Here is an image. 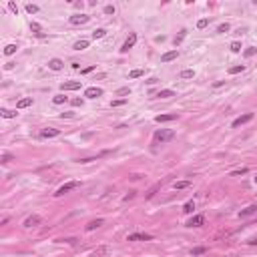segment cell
<instances>
[{"label":"cell","instance_id":"1","mask_svg":"<svg viewBox=\"0 0 257 257\" xmlns=\"http://www.w3.org/2000/svg\"><path fill=\"white\" fill-rule=\"evenodd\" d=\"M155 143H169V141L175 139V131L173 128H161V131L155 133Z\"/></svg>","mask_w":257,"mask_h":257},{"label":"cell","instance_id":"2","mask_svg":"<svg viewBox=\"0 0 257 257\" xmlns=\"http://www.w3.org/2000/svg\"><path fill=\"white\" fill-rule=\"evenodd\" d=\"M88 20H91L88 14H72L70 18H68V22H70L72 26H80V24H87Z\"/></svg>","mask_w":257,"mask_h":257},{"label":"cell","instance_id":"3","mask_svg":"<svg viewBox=\"0 0 257 257\" xmlns=\"http://www.w3.org/2000/svg\"><path fill=\"white\" fill-rule=\"evenodd\" d=\"M42 223V217L40 215H36V213H34V215H28L26 219H24V227H26V229H30V227H38Z\"/></svg>","mask_w":257,"mask_h":257},{"label":"cell","instance_id":"4","mask_svg":"<svg viewBox=\"0 0 257 257\" xmlns=\"http://www.w3.org/2000/svg\"><path fill=\"white\" fill-rule=\"evenodd\" d=\"M79 187V181H68V183H64L62 187H58V191L54 193L56 197H62L64 193H68V191H72V189H76Z\"/></svg>","mask_w":257,"mask_h":257},{"label":"cell","instance_id":"5","mask_svg":"<svg viewBox=\"0 0 257 257\" xmlns=\"http://www.w3.org/2000/svg\"><path fill=\"white\" fill-rule=\"evenodd\" d=\"M137 44V32H131L127 36V40H125V44H123V48H121V52H128V50L133 48V46Z\"/></svg>","mask_w":257,"mask_h":257},{"label":"cell","instance_id":"6","mask_svg":"<svg viewBox=\"0 0 257 257\" xmlns=\"http://www.w3.org/2000/svg\"><path fill=\"white\" fill-rule=\"evenodd\" d=\"M251 119H253V113H245V115H241V117H237L233 123H231V127L233 128H237V127H241V125H245V123H249Z\"/></svg>","mask_w":257,"mask_h":257},{"label":"cell","instance_id":"7","mask_svg":"<svg viewBox=\"0 0 257 257\" xmlns=\"http://www.w3.org/2000/svg\"><path fill=\"white\" fill-rule=\"evenodd\" d=\"M153 239V235H149V233H131L127 237V241H151Z\"/></svg>","mask_w":257,"mask_h":257},{"label":"cell","instance_id":"8","mask_svg":"<svg viewBox=\"0 0 257 257\" xmlns=\"http://www.w3.org/2000/svg\"><path fill=\"white\" fill-rule=\"evenodd\" d=\"M201 225H205V215H193L187 221V227H201Z\"/></svg>","mask_w":257,"mask_h":257},{"label":"cell","instance_id":"9","mask_svg":"<svg viewBox=\"0 0 257 257\" xmlns=\"http://www.w3.org/2000/svg\"><path fill=\"white\" fill-rule=\"evenodd\" d=\"M58 135H61V128H44V131H40V139H54Z\"/></svg>","mask_w":257,"mask_h":257},{"label":"cell","instance_id":"10","mask_svg":"<svg viewBox=\"0 0 257 257\" xmlns=\"http://www.w3.org/2000/svg\"><path fill=\"white\" fill-rule=\"evenodd\" d=\"M62 91H79L80 88V80H66V83L61 84Z\"/></svg>","mask_w":257,"mask_h":257},{"label":"cell","instance_id":"11","mask_svg":"<svg viewBox=\"0 0 257 257\" xmlns=\"http://www.w3.org/2000/svg\"><path fill=\"white\" fill-rule=\"evenodd\" d=\"M101 95H102V88H98V87H88L84 91V97L87 98H98Z\"/></svg>","mask_w":257,"mask_h":257},{"label":"cell","instance_id":"12","mask_svg":"<svg viewBox=\"0 0 257 257\" xmlns=\"http://www.w3.org/2000/svg\"><path fill=\"white\" fill-rule=\"evenodd\" d=\"M257 213V205H249V207H245V209H241V211H239V217H249V215H255Z\"/></svg>","mask_w":257,"mask_h":257},{"label":"cell","instance_id":"13","mask_svg":"<svg viewBox=\"0 0 257 257\" xmlns=\"http://www.w3.org/2000/svg\"><path fill=\"white\" fill-rule=\"evenodd\" d=\"M62 66H64V62L61 61V58H50V61H48V68H50V70H62Z\"/></svg>","mask_w":257,"mask_h":257},{"label":"cell","instance_id":"14","mask_svg":"<svg viewBox=\"0 0 257 257\" xmlns=\"http://www.w3.org/2000/svg\"><path fill=\"white\" fill-rule=\"evenodd\" d=\"M175 119H179L177 113H173V115H157L155 121L157 123H169V121H175Z\"/></svg>","mask_w":257,"mask_h":257},{"label":"cell","instance_id":"15","mask_svg":"<svg viewBox=\"0 0 257 257\" xmlns=\"http://www.w3.org/2000/svg\"><path fill=\"white\" fill-rule=\"evenodd\" d=\"M177 56H179L177 50H169V52H165V54L161 56V62H171V61H175Z\"/></svg>","mask_w":257,"mask_h":257},{"label":"cell","instance_id":"16","mask_svg":"<svg viewBox=\"0 0 257 257\" xmlns=\"http://www.w3.org/2000/svg\"><path fill=\"white\" fill-rule=\"evenodd\" d=\"M102 223H105L102 219H92V221H88V223H87V227H84V229H87V231H95V229H98Z\"/></svg>","mask_w":257,"mask_h":257},{"label":"cell","instance_id":"17","mask_svg":"<svg viewBox=\"0 0 257 257\" xmlns=\"http://www.w3.org/2000/svg\"><path fill=\"white\" fill-rule=\"evenodd\" d=\"M109 247H106V245H101V247H97V249L95 251H92V257H102V255H106V253H109Z\"/></svg>","mask_w":257,"mask_h":257},{"label":"cell","instance_id":"18","mask_svg":"<svg viewBox=\"0 0 257 257\" xmlns=\"http://www.w3.org/2000/svg\"><path fill=\"white\" fill-rule=\"evenodd\" d=\"M173 187H175L177 191L187 189V187H191V181H175V183H173Z\"/></svg>","mask_w":257,"mask_h":257},{"label":"cell","instance_id":"19","mask_svg":"<svg viewBox=\"0 0 257 257\" xmlns=\"http://www.w3.org/2000/svg\"><path fill=\"white\" fill-rule=\"evenodd\" d=\"M32 105V98H20L18 102H16V109H26V106Z\"/></svg>","mask_w":257,"mask_h":257},{"label":"cell","instance_id":"20","mask_svg":"<svg viewBox=\"0 0 257 257\" xmlns=\"http://www.w3.org/2000/svg\"><path fill=\"white\" fill-rule=\"evenodd\" d=\"M157 97L159 98H169V97H175V92L171 91V88H163V91L157 92Z\"/></svg>","mask_w":257,"mask_h":257},{"label":"cell","instance_id":"21","mask_svg":"<svg viewBox=\"0 0 257 257\" xmlns=\"http://www.w3.org/2000/svg\"><path fill=\"white\" fill-rule=\"evenodd\" d=\"M185 36H187V30H181V32H179V34H177V36H175V38H173V42H175V46H179V44H181V42H183V40H185Z\"/></svg>","mask_w":257,"mask_h":257},{"label":"cell","instance_id":"22","mask_svg":"<svg viewBox=\"0 0 257 257\" xmlns=\"http://www.w3.org/2000/svg\"><path fill=\"white\" fill-rule=\"evenodd\" d=\"M87 46H88V40H84V38H83V40H76L72 48H74V50H84Z\"/></svg>","mask_w":257,"mask_h":257},{"label":"cell","instance_id":"23","mask_svg":"<svg viewBox=\"0 0 257 257\" xmlns=\"http://www.w3.org/2000/svg\"><path fill=\"white\" fill-rule=\"evenodd\" d=\"M143 74H145V70H143V68H135V70H131V72H128V79H141Z\"/></svg>","mask_w":257,"mask_h":257},{"label":"cell","instance_id":"24","mask_svg":"<svg viewBox=\"0 0 257 257\" xmlns=\"http://www.w3.org/2000/svg\"><path fill=\"white\" fill-rule=\"evenodd\" d=\"M255 54H257V48H255V46H249V48L243 50V56H245V58H251V56H255Z\"/></svg>","mask_w":257,"mask_h":257},{"label":"cell","instance_id":"25","mask_svg":"<svg viewBox=\"0 0 257 257\" xmlns=\"http://www.w3.org/2000/svg\"><path fill=\"white\" fill-rule=\"evenodd\" d=\"M30 30H32L34 34H36V36H40V38L44 36V34L40 32V24H38V22H30Z\"/></svg>","mask_w":257,"mask_h":257},{"label":"cell","instance_id":"26","mask_svg":"<svg viewBox=\"0 0 257 257\" xmlns=\"http://www.w3.org/2000/svg\"><path fill=\"white\" fill-rule=\"evenodd\" d=\"M16 48H18L16 44H6V46H4V54H6V56H10V54L16 52Z\"/></svg>","mask_w":257,"mask_h":257},{"label":"cell","instance_id":"27","mask_svg":"<svg viewBox=\"0 0 257 257\" xmlns=\"http://www.w3.org/2000/svg\"><path fill=\"white\" fill-rule=\"evenodd\" d=\"M183 211H185V213H193V211H195V201H187V203L183 205Z\"/></svg>","mask_w":257,"mask_h":257},{"label":"cell","instance_id":"28","mask_svg":"<svg viewBox=\"0 0 257 257\" xmlns=\"http://www.w3.org/2000/svg\"><path fill=\"white\" fill-rule=\"evenodd\" d=\"M243 70H245V66H243V64H237V66L229 68V74H239V72H243Z\"/></svg>","mask_w":257,"mask_h":257},{"label":"cell","instance_id":"29","mask_svg":"<svg viewBox=\"0 0 257 257\" xmlns=\"http://www.w3.org/2000/svg\"><path fill=\"white\" fill-rule=\"evenodd\" d=\"M247 171H249L247 167H241V169H235V171H231L229 175H231V177H239V175H245Z\"/></svg>","mask_w":257,"mask_h":257},{"label":"cell","instance_id":"30","mask_svg":"<svg viewBox=\"0 0 257 257\" xmlns=\"http://www.w3.org/2000/svg\"><path fill=\"white\" fill-rule=\"evenodd\" d=\"M0 115H2L4 119H12V117H16V110H8V109H2V110H0Z\"/></svg>","mask_w":257,"mask_h":257},{"label":"cell","instance_id":"31","mask_svg":"<svg viewBox=\"0 0 257 257\" xmlns=\"http://www.w3.org/2000/svg\"><path fill=\"white\" fill-rule=\"evenodd\" d=\"M105 34H106V30H105V28H97V30H92V38L97 40V38H102Z\"/></svg>","mask_w":257,"mask_h":257},{"label":"cell","instance_id":"32","mask_svg":"<svg viewBox=\"0 0 257 257\" xmlns=\"http://www.w3.org/2000/svg\"><path fill=\"white\" fill-rule=\"evenodd\" d=\"M52 102H54V105H62V102H66V97H64V95H56V97H52Z\"/></svg>","mask_w":257,"mask_h":257},{"label":"cell","instance_id":"33","mask_svg":"<svg viewBox=\"0 0 257 257\" xmlns=\"http://www.w3.org/2000/svg\"><path fill=\"white\" fill-rule=\"evenodd\" d=\"M195 76V70H191V68H187V70L181 72V79H193Z\"/></svg>","mask_w":257,"mask_h":257},{"label":"cell","instance_id":"34","mask_svg":"<svg viewBox=\"0 0 257 257\" xmlns=\"http://www.w3.org/2000/svg\"><path fill=\"white\" fill-rule=\"evenodd\" d=\"M229 48H231V52H241V42H237V40H235V42H231V46H229Z\"/></svg>","mask_w":257,"mask_h":257},{"label":"cell","instance_id":"35","mask_svg":"<svg viewBox=\"0 0 257 257\" xmlns=\"http://www.w3.org/2000/svg\"><path fill=\"white\" fill-rule=\"evenodd\" d=\"M229 22H223V24H219V28H217V32H221V34H225V32H229Z\"/></svg>","mask_w":257,"mask_h":257},{"label":"cell","instance_id":"36","mask_svg":"<svg viewBox=\"0 0 257 257\" xmlns=\"http://www.w3.org/2000/svg\"><path fill=\"white\" fill-rule=\"evenodd\" d=\"M26 12H28V14H36L38 6H36V4H26Z\"/></svg>","mask_w":257,"mask_h":257},{"label":"cell","instance_id":"37","mask_svg":"<svg viewBox=\"0 0 257 257\" xmlns=\"http://www.w3.org/2000/svg\"><path fill=\"white\" fill-rule=\"evenodd\" d=\"M125 95H131V88H128V87H123V88H119V91H117V97H125Z\"/></svg>","mask_w":257,"mask_h":257},{"label":"cell","instance_id":"38","mask_svg":"<svg viewBox=\"0 0 257 257\" xmlns=\"http://www.w3.org/2000/svg\"><path fill=\"white\" fill-rule=\"evenodd\" d=\"M12 159H14V157H12L10 153H4V155H2V159H0V163H2V165H6V163H10Z\"/></svg>","mask_w":257,"mask_h":257},{"label":"cell","instance_id":"39","mask_svg":"<svg viewBox=\"0 0 257 257\" xmlns=\"http://www.w3.org/2000/svg\"><path fill=\"white\" fill-rule=\"evenodd\" d=\"M98 157H87V159H79L76 163H80V165H87V163H92V161H97Z\"/></svg>","mask_w":257,"mask_h":257},{"label":"cell","instance_id":"40","mask_svg":"<svg viewBox=\"0 0 257 257\" xmlns=\"http://www.w3.org/2000/svg\"><path fill=\"white\" fill-rule=\"evenodd\" d=\"M205 251H207V249H205V247H195V249H193L191 253H193V255H203Z\"/></svg>","mask_w":257,"mask_h":257},{"label":"cell","instance_id":"41","mask_svg":"<svg viewBox=\"0 0 257 257\" xmlns=\"http://www.w3.org/2000/svg\"><path fill=\"white\" fill-rule=\"evenodd\" d=\"M209 24V18H201L199 22H197V28H205Z\"/></svg>","mask_w":257,"mask_h":257},{"label":"cell","instance_id":"42","mask_svg":"<svg viewBox=\"0 0 257 257\" xmlns=\"http://www.w3.org/2000/svg\"><path fill=\"white\" fill-rule=\"evenodd\" d=\"M127 102V98H117V101H113V106H123Z\"/></svg>","mask_w":257,"mask_h":257},{"label":"cell","instance_id":"43","mask_svg":"<svg viewBox=\"0 0 257 257\" xmlns=\"http://www.w3.org/2000/svg\"><path fill=\"white\" fill-rule=\"evenodd\" d=\"M8 8H10V10L14 12V14H18V6H16L14 2H8Z\"/></svg>","mask_w":257,"mask_h":257},{"label":"cell","instance_id":"44","mask_svg":"<svg viewBox=\"0 0 257 257\" xmlns=\"http://www.w3.org/2000/svg\"><path fill=\"white\" fill-rule=\"evenodd\" d=\"M105 14H115V6H105Z\"/></svg>","mask_w":257,"mask_h":257},{"label":"cell","instance_id":"45","mask_svg":"<svg viewBox=\"0 0 257 257\" xmlns=\"http://www.w3.org/2000/svg\"><path fill=\"white\" fill-rule=\"evenodd\" d=\"M72 105L74 106H83V98H72Z\"/></svg>","mask_w":257,"mask_h":257},{"label":"cell","instance_id":"46","mask_svg":"<svg viewBox=\"0 0 257 257\" xmlns=\"http://www.w3.org/2000/svg\"><path fill=\"white\" fill-rule=\"evenodd\" d=\"M92 70H95V66H87V68H83L80 72H83V74H88V72H92Z\"/></svg>","mask_w":257,"mask_h":257},{"label":"cell","instance_id":"47","mask_svg":"<svg viewBox=\"0 0 257 257\" xmlns=\"http://www.w3.org/2000/svg\"><path fill=\"white\" fill-rule=\"evenodd\" d=\"M223 84H225V80H215V83H213V87L219 88V87H223Z\"/></svg>","mask_w":257,"mask_h":257},{"label":"cell","instance_id":"48","mask_svg":"<svg viewBox=\"0 0 257 257\" xmlns=\"http://www.w3.org/2000/svg\"><path fill=\"white\" fill-rule=\"evenodd\" d=\"M62 241H66V243H68V245H74V243H76V239H72V237H68V239H62Z\"/></svg>","mask_w":257,"mask_h":257},{"label":"cell","instance_id":"49","mask_svg":"<svg viewBox=\"0 0 257 257\" xmlns=\"http://www.w3.org/2000/svg\"><path fill=\"white\" fill-rule=\"evenodd\" d=\"M157 80H159V79H157V76H151V79H149V80H147V83H149V84H155V83H157Z\"/></svg>","mask_w":257,"mask_h":257},{"label":"cell","instance_id":"50","mask_svg":"<svg viewBox=\"0 0 257 257\" xmlns=\"http://www.w3.org/2000/svg\"><path fill=\"white\" fill-rule=\"evenodd\" d=\"M133 197H135V191H131V193H128V195H125V201H128V199H133Z\"/></svg>","mask_w":257,"mask_h":257},{"label":"cell","instance_id":"51","mask_svg":"<svg viewBox=\"0 0 257 257\" xmlns=\"http://www.w3.org/2000/svg\"><path fill=\"white\" fill-rule=\"evenodd\" d=\"M70 66H72V68H74V70H76V68H80V62H76V61H74V62H70Z\"/></svg>","mask_w":257,"mask_h":257},{"label":"cell","instance_id":"52","mask_svg":"<svg viewBox=\"0 0 257 257\" xmlns=\"http://www.w3.org/2000/svg\"><path fill=\"white\" fill-rule=\"evenodd\" d=\"M12 66H14V62H6V64H4V68H6V70H10Z\"/></svg>","mask_w":257,"mask_h":257},{"label":"cell","instance_id":"53","mask_svg":"<svg viewBox=\"0 0 257 257\" xmlns=\"http://www.w3.org/2000/svg\"><path fill=\"white\" fill-rule=\"evenodd\" d=\"M249 245H257V237H253V239H251V241H249Z\"/></svg>","mask_w":257,"mask_h":257},{"label":"cell","instance_id":"54","mask_svg":"<svg viewBox=\"0 0 257 257\" xmlns=\"http://www.w3.org/2000/svg\"><path fill=\"white\" fill-rule=\"evenodd\" d=\"M255 183H257V177H255Z\"/></svg>","mask_w":257,"mask_h":257}]
</instances>
